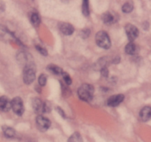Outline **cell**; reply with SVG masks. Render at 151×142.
<instances>
[{"label":"cell","mask_w":151,"mask_h":142,"mask_svg":"<svg viewBox=\"0 0 151 142\" xmlns=\"http://www.w3.org/2000/svg\"><path fill=\"white\" fill-rule=\"evenodd\" d=\"M94 89L89 84H83L78 88V94L80 99L84 101H90L93 99Z\"/></svg>","instance_id":"6da1fadb"},{"label":"cell","mask_w":151,"mask_h":142,"mask_svg":"<svg viewBox=\"0 0 151 142\" xmlns=\"http://www.w3.org/2000/svg\"><path fill=\"white\" fill-rule=\"evenodd\" d=\"M35 66L32 62H29L25 64L23 71V79L26 84H30L35 78Z\"/></svg>","instance_id":"7a4b0ae2"},{"label":"cell","mask_w":151,"mask_h":142,"mask_svg":"<svg viewBox=\"0 0 151 142\" xmlns=\"http://www.w3.org/2000/svg\"><path fill=\"white\" fill-rule=\"evenodd\" d=\"M96 43L99 47L103 49H109L111 47V43L109 35L105 31H99L95 36Z\"/></svg>","instance_id":"3957f363"},{"label":"cell","mask_w":151,"mask_h":142,"mask_svg":"<svg viewBox=\"0 0 151 142\" xmlns=\"http://www.w3.org/2000/svg\"><path fill=\"white\" fill-rule=\"evenodd\" d=\"M11 108L13 112L19 116L23 115L24 112V106L22 99L19 97H16L11 101Z\"/></svg>","instance_id":"277c9868"},{"label":"cell","mask_w":151,"mask_h":142,"mask_svg":"<svg viewBox=\"0 0 151 142\" xmlns=\"http://www.w3.org/2000/svg\"><path fill=\"white\" fill-rule=\"evenodd\" d=\"M125 33H126L127 37L129 39L130 42L134 41L139 36L138 28L131 24H128L125 26Z\"/></svg>","instance_id":"5b68a950"},{"label":"cell","mask_w":151,"mask_h":142,"mask_svg":"<svg viewBox=\"0 0 151 142\" xmlns=\"http://www.w3.org/2000/svg\"><path fill=\"white\" fill-rule=\"evenodd\" d=\"M36 124L38 128L41 131H47L51 126V122L50 120L43 115H38L36 118Z\"/></svg>","instance_id":"8992f818"},{"label":"cell","mask_w":151,"mask_h":142,"mask_svg":"<svg viewBox=\"0 0 151 142\" xmlns=\"http://www.w3.org/2000/svg\"><path fill=\"white\" fill-rule=\"evenodd\" d=\"M124 96L122 94H117L115 96H112L108 99L107 104L109 106L111 107H115L120 104L124 100Z\"/></svg>","instance_id":"52a82bcc"},{"label":"cell","mask_w":151,"mask_h":142,"mask_svg":"<svg viewBox=\"0 0 151 142\" xmlns=\"http://www.w3.org/2000/svg\"><path fill=\"white\" fill-rule=\"evenodd\" d=\"M11 109V101L6 96L0 97V110L7 112Z\"/></svg>","instance_id":"ba28073f"},{"label":"cell","mask_w":151,"mask_h":142,"mask_svg":"<svg viewBox=\"0 0 151 142\" xmlns=\"http://www.w3.org/2000/svg\"><path fill=\"white\" fill-rule=\"evenodd\" d=\"M59 28H60V32L66 36L72 35L74 32V30H75L73 26L69 23H61Z\"/></svg>","instance_id":"9c48e42d"},{"label":"cell","mask_w":151,"mask_h":142,"mask_svg":"<svg viewBox=\"0 0 151 142\" xmlns=\"http://www.w3.org/2000/svg\"><path fill=\"white\" fill-rule=\"evenodd\" d=\"M151 114V109L150 106H145L142 109V110L139 112V118L142 121H147L150 120Z\"/></svg>","instance_id":"30bf717a"},{"label":"cell","mask_w":151,"mask_h":142,"mask_svg":"<svg viewBox=\"0 0 151 142\" xmlns=\"http://www.w3.org/2000/svg\"><path fill=\"white\" fill-rule=\"evenodd\" d=\"M32 108L35 112H40L42 111L43 108V103L41 100L38 98H35L32 100Z\"/></svg>","instance_id":"8fae6325"},{"label":"cell","mask_w":151,"mask_h":142,"mask_svg":"<svg viewBox=\"0 0 151 142\" xmlns=\"http://www.w3.org/2000/svg\"><path fill=\"white\" fill-rule=\"evenodd\" d=\"M125 53L128 55H134L137 53V46L134 43L129 42L125 46Z\"/></svg>","instance_id":"7c38bea8"},{"label":"cell","mask_w":151,"mask_h":142,"mask_svg":"<svg viewBox=\"0 0 151 142\" xmlns=\"http://www.w3.org/2000/svg\"><path fill=\"white\" fill-rule=\"evenodd\" d=\"M47 70H50V72L52 73L55 74V75H62L63 70L60 67H58L55 64H49L47 67Z\"/></svg>","instance_id":"4fadbf2b"},{"label":"cell","mask_w":151,"mask_h":142,"mask_svg":"<svg viewBox=\"0 0 151 142\" xmlns=\"http://www.w3.org/2000/svg\"><path fill=\"white\" fill-rule=\"evenodd\" d=\"M102 19H103V22H105L106 24H108V25L112 24L114 22V17L113 15L110 13H105V14H103Z\"/></svg>","instance_id":"5bb4252c"},{"label":"cell","mask_w":151,"mask_h":142,"mask_svg":"<svg viewBox=\"0 0 151 142\" xmlns=\"http://www.w3.org/2000/svg\"><path fill=\"white\" fill-rule=\"evenodd\" d=\"M3 132H4V134L5 135V137L9 138H13L16 135V133H15L14 130L11 127H4L3 128Z\"/></svg>","instance_id":"9a60e30c"},{"label":"cell","mask_w":151,"mask_h":142,"mask_svg":"<svg viewBox=\"0 0 151 142\" xmlns=\"http://www.w3.org/2000/svg\"><path fill=\"white\" fill-rule=\"evenodd\" d=\"M68 142H83L82 136L79 133H75L70 136Z\"/></svg>","instance_id":"2e32d148"},{"label":"cell","mask_w":151,"mask_h":142,"mask_svg":"<svg viewBox=\"0 0 151 142\" xmlns=\"http://www.w3.org/2000/svg\"><path fill=\"white\" fill-rule=\"evenodd\" d=\"M30 20H31V22H32V25L35 27H38V25H40V22H41L39 16H38V13H33L32 15H31Z\"/></svg>","instance_id":"e0dca14e"},{"label":"cell","mask_w":151,"mask_h":142,"mask_svg":"<svg viewBox=\"0 0 151 142\" xmlns=\"http://www.w3.org/2000/svg\"><path fill=\"white\" fill-rule=\"evenodd\" d=\"M82 12L85 16H89V6L88 1H83L82 4Z\"/></svg>","instance_id":"ac0fdd59"},{"label":"cell","mask_w":151,"mask_h":142,"mask_svg":"<svg viewBox=\"0 0 151 142\" xmlns=\"http://www.w3.org/2000/svg\"><path fill=\"white\" fill-rule=\"evenodd\" d=\"M133 9H134V5L130 2L125 3L122 7V11H123L125 13H131V12L133 10Z\"/></svg>","instance_id":"d6986e66"},{"label":"cell","mask_w":151,"mask_h":142,"mask_svg":"<svg viewBox=\"0 0 151 142\" xmlns=\"http://www.w3.org/2000/svg\"><path fill=\"white\" fill-rule=\"evenodd\" d=\"M38 84L41 87H44L47 84V76L44 74H41L38 78Z\"/></svg>","instance_id":"ffe728a7"},{"label":"cell","mask_w":151,"mask_h":142,"mask_svg":"<svg viewBox=\"0 0 151 142\" xmlns=\"http://www.w3.org/2000/svg\"><path fill=\"white\" fill-rule=\"evenodd\" d=\"M62 75H63V80H64L65 83H66V84H68V85H70V84H72V78H71L70 75H69V74L66 73V72H63V73H62Z\"/></svg>","instance_id":"44dd1931"},{"label":"cell","mask_w":151,"mask_h":142,"mask_svg":"<svg viewBox=\"0 0 151 142\" xmlns=\"http://www.w3.org/2000/svg\"><path fill=\"white\" fill-rule=\"evenodd\" d=\"M51 110V106H50L49 102H45L43 104V108H42V112H49Z\"/></svg>","instance_id":"7402d4cb"},{"label":"cell","mask_w":151,"mask_h":142,"mask_svg":"<svg viewBox=\"0 0 151 142\" xmlns=\"http://www.w3.org/2000/svg\"><path fill=\"white\" fill-rule=\"evenodd\" d=\"M100 72H101V75L103 77H105V78H107L109 76V70L106 67H104L101 68L100 70Z\"/></svg>","instance_id":"603a6c76"},{"label":"cell","mask_w":151,"mask_h":142,"mask_svg":"<svg viewBox=\"0 0 151 142\" xmlns=\"http://www.w3.org/2000/svg\"><path fill=\"white\" fill-rule=\"evenodd\" d=\"M36 50H38V51L39 52L41 55H43V56H47V50L44 48H43V47H41V46H36Z\"/></svg>","instance_id":"cb8c5ba5"},{"label":"cell","mask_w":151,"mask_h":142,"mask_svg":"<svg viewBox=\"0 0 151 142\" xmlns=\"http://www.w3.org/2000/svg\"><path fill=\"white\" fill-rule=\"evenodd\" d=\"M90 34V30L88 29H85L83 30L81 32V36L83 37V38H88V36H89Z\"/></svg>","instance_id":"d4e9b609"},{"label":"cell","mask_w":151,"mask_h":142,"mask_svg":"<svg viewBox=\"0 0 151 142\" xmlns=\"http://www.w3.org/2000/svg\"><path fill=\"white\" fill-rule=\"evenodd\" d=\"M57 109V110L58 111V112H59V113L60 114V115H61L62 117H65V114H64V112H63V111L62 110V109H60V108L58 107L57 109Z\"/></svg>","instance_id":"484cf974"}]
</instances>
